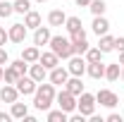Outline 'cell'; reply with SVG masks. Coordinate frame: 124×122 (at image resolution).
Returning a JSON list of instances; mask_svg holds the SVG:
<instances>
[{
    "instance_id": "cell-3",
    "label": "cell",
    "mask_w": 124,
    "mask_h": 122,
    "mask_svg": "<svg viewBox=\"0 0 124 122\" xmlns=\"http://www.w3.org/2000/svg\"><path fill=\"white\" fill-rule=\"evenodd\" d=\"M95 96L93 93H88V91H84L81 96H77V110L84 115V117H91L93 113H95Z\"/></svg>"
},
{
    "instance_id": "cell-35",
    "label": "cell",
    "mask_w": 124,
    "mask_h": 122,
    "mask_svg": "<svg viewBox=\"0 0 124 122\" xmlns=\"http://www.w3.org/2000/svg\"><path fill=\"white\" fill-rule=\"evenodd\" d=\"M12 120V113H0V122H10Z\"/></svg>"
},
{
    "instance_id": "cell-14",
    "label": "cell",
    "mask_w": 124,
    "mask_h": 122,
    "mask_svg": "<svg viewBox=\"0 0 124 122\" xmlns=\"http://www.w3.org/2000/svg\"><path fill=\"white\" fill-rule=\"evenodd\" d=\"M86 74L91 77V79H103V77H105V62L103 60L88 62V65H86Z\"/></svg>"
},
{
    "instance_id": "cell-16",
    "label": "cell",
    "mask_w": 124,
    "mask_h": 122,
    "mask_svg": "<svg viewBox=\"0 0 124 122\" xmlns=\"http://www.w3.org/2000/svg\"><path fill=\"white\" fill-rule=\"evenodd\" d=\"M64 89H67L69 93H74V96H81V93L86 91V89H84V81H81V77H72V74H69V79H67Z\"/></svg>"
},
{
    "instance_id": "cell-15",
    "label": "cell",
    "mask_w": 124,
    "mask_h": 122,
    "mask_svg": "<svg viewBox=\"0 0 124 122\" xmlns=\"http://www.w3.org/2000/svg\"><path fill=\"white\" fill-rule=\"evenodd\" d=\"M38 62H41L48 72H50L53 67H57V65H60V58H57L53 50H43V53H41V58H38Z\"/></svg>"
},
{
    "instance_id": "cell-25",
    "label": "cell",
    "mask_w": 124,
    "mask_h": 122,
    "mask_svg": "<svg viewBox=\"0 0 124 122\" xmlns=\"http://www.w3.org/2000/svg\"><path fill=\"white\" fill-rule=\"evenodd\" d=\"M103 55H105V53H103L100 48L95 46V48H88L84 58H86V62H98V60H103Z\"/></svg>"
},
{
    "instance_id": "cell-23",
    "label": "cell",
    "mask_w": 124,
    "mask_h": 122,
    "mask_svg": "<svg viewBox=\"0 0 124 122\" xmlns=\"http://www.w3.org/2000/svg\"><path fill=\"white\" fill-rule=\"evenodd\" d=\"M48 122H67L69 120V113H64L62 108H57V110H48Z\"/></svg>"
},
{
    "instance_id": "cell-22",
    "label": "cell",
    "mask_w": 124,
    "mask_h": 122,
    "mask_svg": "<svg viewBox=\"0 0 124 122\" xmlns=\"http://www.w3.org/2000/svg\"><path fill=\"white\" fill-rule=\"evenodd\" d=\"M119 72H122V65H119V62L105 65V79H108V81H117V79H119Z\"/></svg>"
},
{
    "instance_id": "cell-21",
    "label": "cell",
    "mask_w": 124,
    "mask_h": 122,
    "mask_svg": "<svg viewBox=\"0 0 124 122\" xmlns=\"http://www.w3.org/2000/svg\"><path fill=\"white\" fill-rule=\"evenodd\" d=\"M22 58L29 62V65H31V62H38V58H41V48H38V46H26L24 50H22Z\"/></svg>"
},
{
    "instance_id": "cell-34",
    "label": "cell",
    "mask_w": 124,
    "mask_h": 122,
    "mask_svg": "<svg viewBox=\"0 0 124 122\" xmlns=\"http://www.w3.org/2000/svg\"><path fill=\"white\" fill-rule=\"evenodd\" d=\"M7 41H10V34H7V31H5L2 26H0V46H5Z\"/></svg>"
},
{
    "instance_id": "cell-37",
    "label": "cell",
    "mask_w": 124,
    "mask_h": 122,
    "mask_svg": "<svg viewBox=\"0 0 124 122\" xmlns=\"http://www.w3.org/2000/svg\"><path fill=\"white\" fill-rule=\"evenodd\" d=\"M0 81H5V67L0 65Z\"/></svg>"
},
{
    "instance_id": "cell-19",
    "label": "cell",
    "mask_w": 124,
    "mask_h": 122,
    "mask_svg": "<svg viewBox=\"0 0 124 122\" xmlns=\"http://www.w3.org/2000/svg\"><path fill=\"white\" fill-rule=\"evenodd\" d=\"M10 113H12V120H24V117L29 115V105H26V103L15 101V103H12V108H10Z\"/></svg>"
},
{
    "instance_id": "cell-1",
    "label": "cell",
    "mask_w": 124,
    "mask_h": 122,
    "mask_svg": "<svg viewBox=\"0 0 124 122\" xmlns=\"http://www.w3.org/2000/svg\"><path fill=\"white\" fill-rule=\"evenodd\" d=\"M55 84L50 81V84H46V81H41L38 86H36V93H33V108L36 110H41V113H48L50 108H53V103H55Z\"/></svg>"
},
{
    "instance_id": "cell-4",
    "label": "cell",
    "mask_w": 124,
    "mask_h": 122,
    "mask_svg": "<svg viewBox=\"0 0 124 122\" xmlns=\"http://www.w3.org/2000/svg\"><path fill=\"white\" fill-rule=\"evenodd\" d=\"M55 103H57V108H62L64 113H74V110H77V96L69 93L67 89H62L60 93H55Z\"/></svg>"
},
{
    "instance_id": "cell-2",
    "label": "cell",
    "mask_w": 124,
    "mask_h": 122,
    "mask_svg": "<svg viewBox=\"0 0 124 122\" xmlns=\"http://www.w3.org/2000/svg\"><path fill=\"white\" fill-rule=\"evenodd\" d=\"M48 46H50V50H53L60 60H69V58L74 55V46H72V41L64 38V36H53Z\"/></svg>"
},
{
    "instance_id": "cell-10",
    "label": "cell",
    "mask_w": 124,
    "mask_h": 122,
    "mask_svg": "<svg viewBox=\"0 0 124 122\" xmlns=\"http://www.w3.org/2000/svg\"><path fill=\"white\" fill-rule=\"evenodd\" d=\"M50 38H53V34H50V26H38V29H33V46H48L50 43Z\"/></svg>"
},
{
    "instance_id": "cell-18",
    "label": "cell",
    "mask_w": 124,
    "mask_h": 122,
    "mask_svg": "<svg viewBox=\"0 0 124 122\" xmlns=\"http://www.w3.org/2000/svg\"><path fill=\"white\" fill-rule=\"evenodd\" d=\"M64 22H67V15L62 10H50L48 12V24L50 26H64Z\"/></svg>"
},
{
    "instance_id": "cell-33",
    "label": "cell",
    "mask_w": 124,
    "mask_h": 122,
    "mask_svg": "<svg viewBox=\"0 0 124 122\" xmlns=\"http://www.w3.org/2000/svg\"><path fill=\"white\" fill-rule=\"evenodd\" d=\"M115 50H119V53L124 50V36H117L115 38Z\"/></svg>"
},
{
    "instance_id": "cell-36",
    "label": "cell",
    "mask_w": 124,
    "mask_h": 122,
    "mask_svg": "<svg viewBox=\"0 0 124 122\" xmlns=\"http://www.w3.org/2000/svg\"><path fill=\"white\" fill-rule=\"evenodd\" d=\"M77 5H79V7H88V5H91V0H77Z\"/></svg>"
},
{
    "instance_id": "cell-26",
    "label": "cell",
    "mask_w": 124,
    "mask_h": 122,
    "mask_svg": "<svg viewBox=\"0 0 124 122\" xmlns=\"http://www.w3.org/2000/svg\"><path fill=\"white\" fill-rule=\"evenodd\" d=\"M12 15H15V5L7 2V0H0V19H7Z\"/></svg>"
},
{
    "instance_id": "cell-30",
    "label": "cell",
    "mask_w": 124,
    "mask_h": 122,
    "mask_svg": "<svg viewBox=\"0 0 124 122\" xmlns=\"http://www.w3.org/2000/svg\"><path fill=\"white\" fill-rule=\"evenodd\" d=\"M72 46H74V55H86V50L91 48V43L86 38H81V41H74Z\"/></svg>"
},
{
    "instance_id": "cell-17",
    "label": "cell",
    "mask_w": 124,
    "mask_h": 122,
    "mask_svg": "<svg viewBox=\"0 0 124 122\" xmlns=\"http://www.w3.org/2000/svg\"><path fill=\"white\" fill-rule=\"evenodd\" d=\"M24 24H26V29H38V26L43 24V17H41V12L29 10V12L24 15Z\"/></svg>"
},
{
    "instance_id": "cell-12",
    "label": "cell",
    "mask_w": 124,
    "mask_h": 122,
    "mask_svg": "<svg viewBox=\"0 0 124 122\" xmlns=\"http://www.w3.org/2000/svg\"><path fill=\"white\" fill-rule=\"evenodd\" d=\"M29 77L33 79V81L41 84V81H46V79H48V70L41 65V62H31V65H29Z\"/></svg>"
},
{
    "instance_id": "cell-31",
    "label": "cell",
    "mask_w": 124,
    "mask_h": 122,
    "mask_svg": "<svg viewBox=\"0 0 124 122\" xmlns=\"http://www.w3.org/2000/svg\"><path fill=\"white\" fill-rule=\"evenodd\" d=\"M0 65H2V67H5V65H10V55H7L5 46H0Z\"/></svg>"
},
{
    "instance_id": "cell-28",
    "label": "cell",
    "mask_w": 124,
    "mask_h": 122,
    "mask_svg": "<svg viewBox=\"0 0 124 122\" xmlns=\"http://www.w3.org/2000/svg\"><path fill=\"white\" fill-rule=\"evenodd\" d=\"M12 5H15V12H17V15H26V12L31 10V0H15Z\"/></svg>"
},
{
    "instance_id": "cell-13",
    "label": "cell",
    "mask_w": 124,
    "mask_h": 122,
    "mask_svg": "<svg viewBox=\"0 0 124 122\" xmlns=\"http://www.w3.org/2000/svg\"><path fill=\"white\" fill-rule=\"evenodd\" d=\"M91 29H93L95 36H103V34H108V31H110V22L105 19V15H98V17H93Z\"/></svg>"
},
{
    "instance_id": "cell-38",
    "label": "cell",
    "mask_w": 124,
    "mask_h": 122,
    "mask_svg": "<svg viewBox=\"0 0 124 122\" xmlns=\"http://www.w3.org/2000/svg\"><path fill=\"white\" fill-rule=\"evenodd\" d=\"M119 65H124V50L119 53Z\"/></svg>"
},
{
    "instance_id": "cell-27",
    "label": "cell",
    "mask_w": 124,
    "mask_h": 122,
    "mask_svg": "<svg viewBox=\"0 0 124 122\" xmlns=\"http://www.w3.org/2000/svg\"><path fill=\"white\" fill-rule=\"evenodd\" d=\"M81 26H84V24H81V19H79V17H67V22H64V29L69 31V34L79 31Z\"/></svg>"
},
{
    "instance_id": "cell-8",
    "label": "cell",
    "mask_w": 124,
    "mask_h": 122,
    "mask_svg": "<svg viewBox=\"0 0 124 122\" xmlns=\"http://www.w3.org/2000/svg\"><path fill=\"white\" fill-rule=\"evenodd\" d=\"M48 79H50L55 86H64V84H67V79H69V70H67V67H62V65H57V67H53V70L48 72Z\"/></svg>"
},
{
    "instance_id": "cell-32",
    "label": "cell",
    "mask_w": 124,
    "mask_h": 122,
    "mask_svg": "<svg viewBox=\"0 0 124 122\" xmlns=\"http://www.w3.org/2000/svg\"><path fill=\"white\" fill-rule=\"evenodd\" d=\"M105 120H108V122H124V117L119 115V113H110Z\"/></svg>"
},
{
    "instance_id": "cell-9",
    "label": "cell",
    "mask_w": 124,
    "mask_h": 122,
    "mask_svg": "<svg viewBox=\"0 0 124 122\" xmlns=\"http://www.w3.org/2000/svg\"><path fill=\"white\" fill-rule=\"evenodd\" d=\"M7 34H10V41H12V43H24L29 29H26V24L22 22V24H12V26L7 29Z\"/></svg>"
},
{
    "instance_id": "cell-11",
    "label": "cell",
    "mask_w": 124,
    "mask_h": 122,
    "mask_svg": "<svg viewBox=\"0 0 124 122\" xmlns=\"http://www.w3.org/2000/svg\"><path fill=\"white\" fill-rule=\"evenodd\" d=\"M0 101L2 103H15V101H19V91H17V86L15 84H5L2 89H0Z\"/></svg>"
},
{
    "instance_id": "cell-5",
    "label": "cell",
    "mask_w": 124,
    "mask_h": 122,
    "mask_svg": "<svg viewBox=\"0 0 124 122\" xmlns=\"http://www.w3.org/2000/svg\"><path fill=\"white\" fill-rule=\"evenodd\" d=\"M86 58L84 55H72L69 58V62H67V70H69V74L72 77H84L86 74Z\"/></svg>"
},
{
    "instance_id": "cell-6",
    "label": "cell",
    "mask_w": 124,
    "mask_h": 122,
    "mask_svg": "<svg viewBox=\"0 0 124 122\" xmlns=\"http://www.w3.org/2000/svg\"><path fill=\"white\" fill-rule=\"evenodd\" d=\"M17 91H19V96H33L36 93V86H38V81H33L29 74H24V77H19L17 79Z\"/></svg>"
},
{
    "instance_id": "cell-29",
    "label": "cell",
    "mask_w": 124,
    "mask_h": 122,
    "mask_svg": "<svg viewBox=\"0 0 124 122\" xmlns=\"http://www.w3.org/2000/svg\"><path fill=\"white\" fill-rule=\"evenodd\" d=\"M17 79H19V72H17L12 65H7L5 67V84H17Z\"/></svg>"
},
{
    "instance_id": "cell-40",
    "label": "cell",
    "mask_w": 124,
    "mask_h": 122,
    "mask_svg": "<svg viewBox=\"0 0 124 122\" xmlns=\"http://www.w3.org/2000/svg\"><path fill=\"white\" fill-rule=\"evenodd\" d=\"M36 2H48V0H36Z\"/></svg>"
},
{
    "instance_id": "cell-39",
    "label": "cell",
    "mask_w": 124,
    "mask_h": 122,
    "mask_svg": "<svg viewBox=\"0 0 124 122\" xmlns=\"http://www.w3.org/2000/svg\"><path fill=\"white\" fill-rule=\"evenodd\" d=\"M119 79L124 81V65H122V72H119Z\"/></svg>"
},
{
    "instance_id": "cell-24",
    "label": "cell",
    "mask_w": 124,
    "mask_h": 122,
    "mask_svg": "<svg viewBox=\"0 0 124 122\" xmlns=\"http://www.w3.org/2000/svg\"><path fill=\"white\" fill-rule=\"evenodd\" d=\"M88 10H91V15H93V17L105 15V10H108V2H105V0H91Z\"/></svg>"
},
{
    "instance_id": "cell-7",
    "label": "cell",
    "mask_w": 124,
    "mask_h": 122,
    "mask_svg": "<svg viewBox=\"0 0 124 122\" xmlns=\"http://www.w3.org/2000/svg\"><path fill=\"white\" fill-rule=\"evenodd\" d=\"M95 103H100L103 108H115L119 103V96L115 91H110V89H100V91L95 93Z\"/></svg>"
},
{
    "instance_id": "cell-20",
    "label": "cell",
    "mask_w": 124,
    "mask_h": 122,
    "mask_svg": "<svg viewBox=\"0 0 124 122\" xmlns=\"http://www.w3.org/2000/svg\"><path fill=\"white\" fill-rule=\"evenodd\" d=\"M100 41H98V48L103 50V53H112L115 50V36H110V31L108 34H103V36H98Z\"/></svg>"
}]
</instances>
